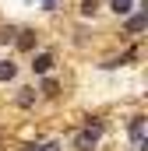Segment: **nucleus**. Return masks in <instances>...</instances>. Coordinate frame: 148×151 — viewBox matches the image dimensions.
Here are the masks:
<instances>
[{
    "label": "nucleus",
    "instance_id": "f257e3e1",
    "mask_svg": "<svg viewBox=\"0 0 148 151\" xmlns=\"http://www.w3.org/2000/svg\"><path fill=\"white\" fill-rule=\"evenodd\" d=\"M99 134H102V123H92L88 130H81V134L74 137V148L78 151H92L95 144H99Z\"/></svg>",
    "mask_w": 148,
    "mask_h": 151
},
{
    "label": "nucleus",
    "instance_id": "f03ea898",
    "mask_svg": "<svg viewBox=\"0 0 148 151\" xmlns=\"http://www.w3.org/2000/svg\"><path fill=\"white\" fill-rule=\"evenodd\" d=\"M145 28H148V7L141 11V14L127 18V32H131V35H138V32H145Z\"/></svg>",
    "mask_w": 148,
    "mask_h": 151
},
{
    "label": "nucleus",
    "instance_id": "7ed1b4c3",
    "mask_svg": "<svg viewBox=\"0 0 148 151\" xmlns=\"http://www.w3.org/2000/svg\"><path fill=\"white\" fill-rule=\"evenodd\" d=\"M131 137H134V144H138V148H145V119H141V116H134V119H131Z\"/></svg>",
    "mask_w": 148,
    "mask_h": 151
},
{
    "label": "nucleus",
    "instance_id": "20e7f679",
    "mask_svg": "<svg viewBox=\"0 0 148 151\" xmlns=\"http://www.w3.org/2000/svg\"><path fill=\"white\" fill-rule=\"evenodd\" d=\"M49 67H53V56H49V53H39L36 60H32V70H36V74H46Z\"/></svg>",
    "mask_w": 148,
    "mask_h": 151
},
{
    "label": "nucleus",
    "instance_id": "39448f33",
    "mask_svg": "<svg viewBox=\"0 0 148 151\" xmlns=\"http://www.w3.org/2000/svg\"><path fill=\"white\" fill-rule=\"evenodd\" d=\"M14 74H18V67H14L11 60H0V81H11Z\"/></svg>",
    "mask_w": 148,
    "mask_h": 151
},
{
    "label": "nucleus",
    "instance_id": "423d86ee",
    "mask_svg": "<svg viewBox=\"0 0 148 151\" xmlns=\"http://www.w3.org/2000/svg\"><path fill=\"white\" fill-rule=\"evenodd\" d=\"M110 7L116 14H131V7H134V0H110Z\"/></svg>",
    "mask_w": 148,
    "mask_h": 151
},
{
    "label": "nucleus",
    "instance_id": "0eeeda50",
    "mask_svg": "<svg viewBox=\"0 0 148 151\" xmlns=\"http://www.w3.org/2000/svg\"><path fill=\"white\" fill-rule=\"evenodd\" d=\"M18 46H21V49H32V46H36V32H18Z\"/></svg>",
    "mask_w": 148,
    "mask_h": 151
},
{
    "label": "nucleus",
    "instance_id": "6e6552de",
    "mask_svg": "<svg viewBox=\"0 0 148 151\" xmlns=\"http://www.w3.org/2000/svg\"><path fill=\"white\" fill-rule=\"evenodd\" d=\"M99 11V0H81V14H95Z\"/></svg>",
    "mask_w": 148,
    "mask_h": 151
},
{
    "label": "nucleus",
    "instance_id": "1a4fd4ad",
    "mask_svg": "<svg viewBox=\"0 0 148 151\" xmlns=\"http://www.w3.org/2000/svg\"><path fill=\"white\" fill-rule=\"evenodd\" d=\"M18 102H21V106H25V109H28V106H32V102H36V95H32V91H21V95H18Z\"/></svg>",
    "mask_w": 148,
    "mask_h": 151
},
{
    "label": "nucleus",
    "instance_id": "9d476101",
    "mask_svg": "<svg viewBox=\"0 0 148 151\" xmlns=\"http://www.w3.org/2000/svg\"><path fill=\"white\" fill-rule=\"evenodd\" d=\"M42 91H46V95H57L60 88H57V81H42Z\"/></svg>",
    "mask_w": 148,
    "mask_h": 151
},
{
    "label": "nucleus",
    "instance_id": "9b49d317",
    "mask_svg": "<svg viewBox=\"0 0 148 151\" xmlns=\"http://www.w3.org/2000/svg\"><path fill=\"white\" fill-rule=\"evenodd\" d=\"M18 35V32H14V28H4V32H0V42H11V39Z\"/></svg>",
    "mask_w": 148,
    "mask_h": 151
},
{
    "label": "nucleus",
    "instance_id": "f8f14e48",
    "mask_svg": "<svg viewBox=\"0 0 148 151\" xmlns=\"http://www.w3.org/2000/svg\"><path fill=\"white\" fill-rule=\"evenodd\" d=\"M42 151H60V144H42Z\"/></svg>",
    "mask_w": 148,
    "mask_h": 151
},
{
    "label": "nucleus",
    "instance_id": "ddd939ff",
    "mask_svg": "<svg viewBox=\"0 0 148 151\" xmlns=\"http://www.w3.org/2000/svg\"><path fill=\"white\" fill-rule=\"evenodd\" d=\"M25 151H42V144H25Z\"/></svg>",
    "mask_w": 148,
    "mask_h": 151
}]
</instances>
